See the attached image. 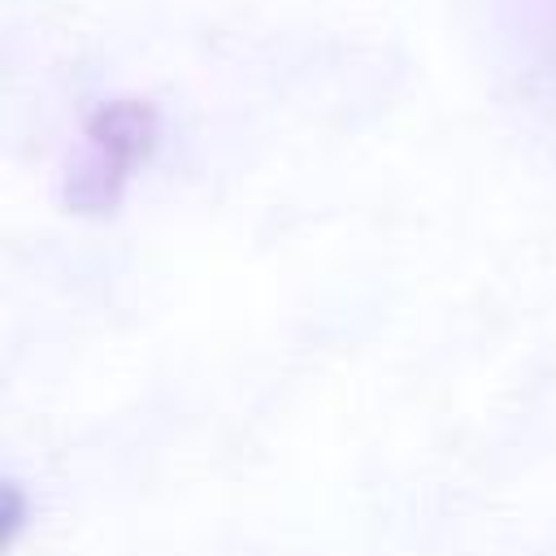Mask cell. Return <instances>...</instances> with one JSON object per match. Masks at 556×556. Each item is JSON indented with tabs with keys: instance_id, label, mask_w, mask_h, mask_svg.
Returning <instances> with one entry per match:
<instances>
[{
	"instance_id": "1",
	"label": "cell",
	"mask_w": 556,
	"mask_h": 556,
	"mask_svg": "<svg viewBox=\"0 0 556 556\" xmlns=\"http://www.w3.org/2000/svg\"><path fill=\"white\" fill-rule=\"evenodd\" d=\"M156 143V113L139 100H113L104 104L83 135L78 161L65 178V204L74 213H113L130 169L152 152Z\"/></svg>"
},
{
	"instance_id": "2",
	"label": "cell",
	"mask_w": 556,
	"mask_h": 556,
	"mask_svg": "<svg viewBox=\"0 0 556 556\" xmlns=\"http://www.w3.org/2000/svg\"><path fill=\"white\" fill-rule=\"evenodd\" d=\"M22 517H26V504H22L17 486H13V482H4V543H13V534H17Z\"/></svg>"
}]
</instances>
